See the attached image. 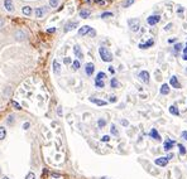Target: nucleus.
<instances>
[{
	"mask_svg": "<svg viewBox=\"0 0 187 179\" xmlns=\"http://www.w3.org/2000/svg\"><path fill=\"white\" fill-rule=\"evenodd\" d=\"M90 30H91V28H90L89 25H85V27H81L78 29V34H80V36H86V34L90 33Z\"/></svg>",
	"mask_w": 187,
	"mask_h": 179,
	"instance_id": "obj_8",
	"label": "nucleus"
},
{
	"mask_svg": "<svg viewBox=\"0 0 187 179\" xmlns=\"http://www.w3.org/2000/svg\"><path fill=\"white\" fill-rule=\"evenodd\" d=\"M160 93H162V95H168L169 93V86L167 83L162 85V87H160Z\"/></svg>",
	"mask_w": 187,
	"mask_h": 179,
	"instance_id": "obj_17",
	"label": "nucleus"
},
{
	"mask_svg": "<svg viewBox=\"0 0 187 179\" xmlns=\"http://www.w3.org/2000/svg\"><path fill=\"white\" fill-rule=\"evenodd\" d=\"M109 140H110V136H107V135H105V136L101 137V141H105V143H106V141H109Z\"/></svg>",
	"mask_w": 187,
	"mask_h": 179,
	"instance_id": "obj_38",
	"label": "nucleus"
},
{
	"mask_svg": "<svg viewBox=\"0 0 187 179\" xmlns=\"http://www.w3.org/2000/svg\"><path fill=\"white\" fill-rule=\"evenodd\" d=\"M105 77H106V75H105L104 72H99L97 76H96V80L95 81H103Z\"/></svg>",
	"mask_w": 187,
	"mask_h": 179,
	"instance_id": "obj_25",
	"label": "nucleus"
},
{
	"mask_svg": "<svg viewBox=\"0 0 187 179\" xmlns=\"http://www.w3.org/2000/svg\"><path fill=\"white\" fill-rule=\"evenodd\" d=\"M15 37H17V39H18V40H24V39H25V34L23 33L22 30H18V32H17V33H15Z\"/></svg>",
	"mask_w": 187,
	"mask_h": 179,
	"instance_id": "obj_19",
	"label": "nucleus"
},
{
	"mask_svg": "<svg viewBox=\"0 0 187 179\" xmlns=\"http://www.w3.org/2000/svg\"><path fill=\"white\" fill-rule=\"evenodd\" d=\"M58 4H60V0H49V5H51V8L58 7Z\"/></svg>",
	"mask_w": 187,
	"mask_h": 179,
	"instance_id": "obj_26",
	"label": "nucleus"
},
{
	"mask_svg": "<svg viewBox=\"0 0 187 179\" xmlns=\"http://www.w3.org/2000/svg\"><path fill=\"white\" fill-rule=\"evenodd\" d=\"M53 72L56 73V75H60L61 73V66L57 61H53Z\"/></svg>",
	"mask_w": 187,
	"mask_h": 179,
	"instance_id": "obj_16",
	"label": "nucleus"
},
{
	"mask_svg": "<svg viewBox=\"0 0 187 179\" xmlns=\"http://www.w3.org/2000/svg\"><path fill=\"white\" fill-rule=\"evenodd\" d=\"M90 36H91V37H95V34H96V32L95 30H93V29H91V30H90Z\"/></svg>",
	"mask_w": 187,
	"mask_h": 179,
	"instance_id": "obj_42",
	"label": "nucleus"
},
{
	"mask_svg": "<svg viewBox=\"0 0 187 179\" xmlns=\"http://www.w3.org/2000/svg\"><path fill=\"white\" fill-rule=\"evenodd\" d=\"M29 126H31V124H29V122H25V124L23 125V129H24V130H27V129H29Z\"/></svg>",
	"mask_w": 187,
	"mask_h": 179,
	"instance_id": "obj_40",
	"label": "nucleus"
},
{
	"mask_svg": "<svg viewBox=\"0 0 187 179\" xmlns=\"http://www.w3.org/2000/svg\"><path fill=\"white\" fill-rule=\"evenodd\" d=\"M7 122H8V124H14V116H13V115H10L9 117H8Z\"/></svg>",
	"mask_w": 187,
	"mask_h": 179,
	"instance_id": "obj_35",
	"label": "nucleus"
},
{
	"mask_svg": "<svg viewBox=\"0 0 187 179\" xmlns=\"http://www.w3.org/2000/svg\"><path fill=\"white\" fill-rule=\"evenodd\" d=\"M72 68L74 69L80 68V61H75V62H72Z\"/></svg>",
	"mask_w": 187,
	"mask_h": 179,
	"instance_id": "obj_28",
	"label": "nucleus"
},
{
	"mask_svg": "<svg viewBox=\"0 0 187 179\" xmlns=\"http://www.w3.org/2000/svg\"><path fill=\"white\" fill-rule=\"evenodd\" d=\"M109 17H113V13L107 11V13H103V14H101V18H109Z\"/></svg>",
	"mask_w": 187,
	"mask_h": 179,
	"instance_id": "obj_33",
	"label": "nucleus"
},
{
	"mask_svg": "<svg viewBox=\"0 0 187 179\" xmlns=\"http://www.w3.org/2000/svg\"><path fill=\"white\" fill-rule=\"evenodd\" d=\"M169 112H171L172 115H174V116L180 115V111H178V108L176 106H171V107H169Z\"/></svg>",
	"mask_w": 187,
	"mask_h": 179,
	"instance_id": "obj_22",
	"label": "nucleus"
},
{
	"mask_svg": "<svg viewBox=\"0 0 187 179\" xmlns=\"http://www.w3.org/2000/svg\"><path fill=\"white\" fill-rule=\"evenodd\" d=\"M160 20V17L159 15H151V17H148V19H147V23L149 25H156L157 23H158Z\"/></svg>",
	"mask_w": 187,
	"mask_h": 179,
	"instance_id": "obj_3",
	"label": "nucleus"
},
{
	"mask_svg": "<svg viewBox=\"0 0 187 179\" xmlns=\"http://www.w3.org/2000/svg\"><path fill=\"white\" fill-rule=\"evenodd\" d=\"M178 148H180V153L182 155H185L186 154V149H185V146L182 145V144H178Z\"/></svg>",
	"mask_w": 187,
	"mask_h": 179,
	"instance_id": "obj_31",
	"label": "nucleus"
},
{
	"mask_svg": "<svg viewBox=\"0 0 187 179\" xmlns=\"http://www.w3.org/2000/svg\"><path fill=\"white\" fill-rule=\"evenodd\" d=\"M183 59H185V61H187V54H185V55H183Z\"/></svg>",
	"mask_w": 187,
	"mask_h": 179,
	"instance_id": "obj_51",
	"label": "nucleus"
},
{
	"mask_svg": "<svg viewBox=\"0 0 187 179\" xmlns=\"http://www.w3.org/2000/svg\"><path fill=\"white\" fill-rule=\"evenodd\" d=\"M90 101L93 102V104L99 105V106H105L106 105V101H103V100H97V98H93V97H90Z\"/></svg>",
	"mask_w": 187,
	"mask_h": 179,
	"instance_id": "obj_14",
	"label": "nucleus"
},
{
	"mask_svg": "<svg viewBox=\"0 0 187 179\" xmlns=\"http://www.w3.org/2000/svg\"><path fill=\"white\" fill-rule=\"evenodd\" d=\"M95 85H96V87H99V89H103L105 86V83L103 81H95Z\"/></svg>",
	"mask_w": 187,
	"mask_h": 179,
	"instance_id": "obj_32",
	"label": "nucleus"
},
{
	"mask_svg": "<svg viewBox=\"0 0 187 179\" xmlns=\"http://www.w3.org/2000/svg\"><path fill=\"white\" fill-rule=\"evenodd\" d=\"M93 71H95V66H93L92 63H87L86 66H85V72H86L87 76H91Z\"/></svg>",
	"mask_w": 187,
	"mask_h": 179,
	"instance_id": "obj_5",
	"label": "nucleus"
},
{
	"mask_svg": "<svg viewBox=\"0 0 187 179\" xmlns=\"http://www.w3.org/2000/svg\"><path fill=\"white\" fill-rule=\"evenodd\" d=\"M5 136H7V131H5L4 127H1V126H0V140H4Z\"/></svg>",
	"mask_w": 187,
	"mask_h": 179,
	"instance_id": "obj_24",
	"label": "nucleus"
},
{
	"mask_svg": "<svg viewBox=\"0 0 187 179\" xmlns=\"http://www.w3.org/2000/svg\"><path fill=\"white\" fill-rule=\"evenodd\" d=\"M116 101V97L115 96H111V97H110V102H115Z\"/></svg>",
	"mask_w": 187,
	"mask_h": 179,
	"instance_id": "obj_44",
	"label": "nucleus"
},
{
	"mask_svg": "<svg viewBox=\"0 0 187 179\" xmlns=\"http://www.w3.org/2000/svg\"><path fill=\"white\" fill-rule=\"evenodd\" d=\"M22 11H23V14H24V15L29 17V15L32 14V8H31V7H23Z\"/></svg>",
	"mask_w": 187,
	"mask_h": 179,
	"instance_id": "obj_20",
	"label": "nucleus"
},
{
	"mask_svg": "<svg viewBox=\"0 0 187 179\" xmlns=\"http://www.w3.org/2000/svg\"><path fill=\"white\" fill-rule=\"evenodd\" d=\"M46 11H47L46 8H37L34 13H36V17H37V18H42V17L46 14Z\"/></svg>",
	"mask_w": 187,
	"mask_h": 179,
	"instance_id": "obj_9",
	"label": "nucleus"
},
{
	"mask_svg": "<svg viewBox=\"0 0 187 179\" xmlns=\"http://www.w3.org/2000/svg\"><path fill=\"white\" fill-rule=\"evenodd\" d=\"M151 136L153 137L154 140H157V141H160V140H162V137H160V135H159L158 133H157V130H154V129L151 131Z\"/></svg>",
	"mask_w": 187,
	"mask_h": 179,
	"instance_id": "obj_15",
	"label": "nucleus"
},
{
	"mask_svg": "<svg viewBox=\"0 0 187 179\" xmlns=\"http://www.w3.org/2000/svg\"><path fill=\"white\" fill-rule=\"evenodd\" d=\"M99 53H100V57L104 62H111L113 61V54L109 52V49H106L105 47H100L99 48Z\"/></svg>",
	"mask_w": 187,
	"mask_h": 179,
	"instance_id": "obj_1",
	"label": "nucleus"
},
{
	"mask_svg": "<svg viewBox=\"0 0 187 179\" xmlns=\"http://www.w3.org/2000/svg\"><path fill=\"white\" fill-rule=\"evenodd\" d=\"M183 52H185V54H187V44H186L185 48H183Z\"/></svg>",
	"mask_w": 187,
	"mask_h": 179,
	"instance_id": "obj_49",
	"label": "nucleus"
},
{
	"mask_svg": "<svg viewBox=\"0 0 187 179\" xmlns=\"http://www.w3.org/2000/svg\"><path fill=\"white\" fill-rule=\"evenodd\" d=\"M74 53H75V55L78 58V59H81V58L84 57L82 52H81V49H80V47H78V46H75L74 47Z\"/></svg>",
	"mask_w": 187,
	"mask_h": 179,
	"instance_id": "obj_11",
	"label": "nucleus"
},
{
	"mask_svg": "<svg viewBox=\"0 0 187 179\" xmlns=\"http://www.w3.org/2000/svg\"><path fill=\"white\" fill-rule=\"evenodd\" d=\"M121 124L124 125V126H128V121H127V120H123V121H121Z\"/></svg>",
	"mask_w": 187,
	"mask_h": 179,
	"instance_id": "obj_45",
	"label": "nucleus"
},
{
	"mask_svg": "<svg viewBox=\"0 0 187 179\" xmlns=\"http://www.w3.org/2000/svg\"><path fill=\"white\" fill-rule=\"evenodd\" d=\"M97 125H99V127H104V126L106 125V121H105L104 119H100V120L97 121Z\"/></svg>",
	"mask_w": 187,
	"mask_h": 179,
	"instance_id": "obj_30",
	"label": "nucleus"
},
{
	"mask_svg": "<svg viewBox=\"0 0 187 179\" xmlns=\"http://www.w3.org/2000/svg\"><path fill=\"white\" fill-rule=\"evenodd\" d=\"M182 49V44L181 43H177V44H174V51L178 52V51H181Z\"/></svg>",
	"mask_w": 187,
	"mask_h": 179,
	"instance_id": "obj_34",
	"label": "nucleus"
},
{
	"mask_svg": "<svg viewBox=\"0 0 187 179\" xmlns=\"http://www.w3.org/2000/svg\"><path fill=\"white\" fill-rule=\"evenodd\" d=\"M133 3H134V0H124V3H123V7L128 8V7H130Z\"/></svg>",
	"mask_w": 187,
	"mask_h": 179,
	"instance_id": "obj_27",
	"label": "nucleus"
},
{
	"mask_svg": "<svg viewBox=\"0 0 187 179\" xmlns=\"http://www.w3.org/2000/svg\"><path fill=\"white\" fill-rule=\"evenodd\" d=\"M171 85L174 87V89H180V87H181L180 82H178V80L176 77H171Z\"/></svg>",
	"mask_w": 187,
	"mask_h": 179,
	"instance_id": "obj_18",
	"label": "nucleus"
},
{
	"mask_svg": "<svg viewBox=\"0 0 187 179\" xmlns=\"http://www.w3.org/2000/svg\"><path fill=\"white\" fill-rule=\"evenodd\" d=\"M63 62H65V64H70V63H71V58H70V57H66L65 59H63Z\"/></svg>",
	"mask_w": 187,
	"mask_h": 179,
	"instance_id": "obj_39",
	"label": "nucleus"
},
{
	"mask_svg": "<svg viewBox=\"0 0 187 179\" xmlns=\"http://www.w3.org/2000/svg\"><path fill=\"white\" fill-rule=\"evenodd\" d=\"M173 144H174V141H172V140H169V139H167L164 141V150L166 151H169L172 149V146H173Z\"/></svg>",
	"mask_w": 187,
	"mask_h": 179,
	"instance_id": "obj_13",
	"label": "nucleus"
},
{
	"mask_svg": "<svg viewBox=\"0 0 187 179\" xmlns=\"http://www.w3.org/2000/svg\"><path fill=\"white\" fill-rule=\"evenodd\" d=\"M57 114H58V115H62V107H61V106L57 108Z\"/></svg>",
	"mask_w": 187,
	"mask_h": 179,
	"instance_id": "obj_43",
	"label": "nucleus"
},
{
	"mask_svg": "<svg viewBox=\"0 0 187 179\" xmlns=\"http://www.w3.org/2000/svg\"><path fill=\"white\" fill-rule=\"evenodd\" d=\"M128 25H129L130 30L131 32H138L140 28V20L137 18H131L128 20Z\"/></svg>",
	"mask_w": 187,
	"mask_h": 179,
	"instance_id": "obj_2",
	"label": "nucleus"
},
{
	"mask_svg": "<svg viewBox=\"0 0 187 179\" xmlns=\"http://www.w3.org/2000/svg\"><path fill=\"white\" fill-rule=\"evenodd\" d=\"M78 25V23L77 22H68L67 24L65 25V32H70V30H72V29H75L76 27Z\"/></svg>",
	"mask_w": 187,
	"mask_h": 179,
	"instance_id": "obj_7",
	"label": "nucleus"
},
{
	"mask_svg": "<svg viewBox=\"0 0 187 179\" xmlns=\"http://www.w3.org/2000/svg\"><path fill=\"white\" fill-rule=\"evenodd\" d=\"M171 158H173V154H168V155H167V159H168V160L171 159Z\"/></svg>",
	"mask_w": 187,
	"mask_h": 179,
	"instance_id": "obj_47",
	"label": "nucleus"
},
{
	"mask_svg": "<svg viewBox=\"0 0 187 179\" xmlns=\"http://www.w3.org/2000/svg\"><path fill=\"white\" fill-rule=\"evenodd\" d=\"M154 163H156L157 165H159V166H166L167 165V163H168V159L167 158H157V159L154 160Z\"/></svg>",
	"mask_w": 187,
	"mask_h": 179,
	"instance_id": "obj_6",
	"label": "nucleus"
},
{
	"mask_svg": "<svg viewBox=\"0 0 187 179\" xmlns=\"http://www.w3.org/2000/svg\"><path fill=\"white\" fill-rule=\"evenodd\" d=\"M171 27H172V24H168V25H167V27H166L164 29H166V30H167V29H169V28H171Z\"/></svg>",
	"mask_w": 187,
	"mask_h": 179,
	"instance_id": "obj_50",
	"label": "nucleus"
},
{
	"mask_svg": "<svg viewBox=\"0 0 187 179\" xmlns=\"http://www.w3.org/2000/svg\"><path fill=\"white\" fill-rule=\"evenodd\" d=\"M96 3H97V4H101V5L104 4V1H103V0H96Z\"/></svg>",
	"mask_w": 187,
	"mask_h": 179,
	"instance_id": "obj_46",
	"label": "nucleus"
},
{
	"mask_svg": "<svg viewBox=\"0 0 187 179\" xmlns=\"http://www.w3.org/2000/svg\"><path fill=\"white\" fill-rule=\"evenodd\" d=\"M1 24H3V20H1V19H0V25H1Z\"/></svg>",
	"mask_w": 187,
	"mask_h": 179,
	"instance_id": "obj_52",
	"label": "nucleus"
},
{
	"mask_svg": "<svg viewBox=\"0 0 187 179\" xmlns=\"http://www.w3.org/2000/svg\"><path fill=\"white\" fill-rule=\"evenodd\" d=\"M25 179H36V175H34V173H29Z\"/></svg>",
	"mask_w": 187,
	"mask_h": 179,
	"instance_id": "obj_37",
	"label": "nucleus"
},
{
	"mask_svg": "<svg viewBox=\"0 0 187 179\" xmlns=\"http://www.w3.org/2000/svg\"><path fill=\"white\" fill-rule=\"evenodd\" d=\"M11 105H13V106L15 107L17 110H19V108H20V105L18 104V102H15V101H11Z\"/></svg>",
	"mask_w": 187,
	"mask_h": 179,
	"instance_id": "obj_36",
	"label": "nucleus"
},
{
	"mask_svg": "<svg viewBox=\"0 0 187 179\" xmlns=\"http://www.w3.org/2000/svg\"><path fill=\"white\" fill-rule=\"evenodd\" d=\"M4 7L8 11H14V7H13V1L11 0H5L4 1Z\"/></svg>",
	"mask_w": 187,
	"mask_h": 179,
	"instance_id": "obj_10",
	"label": "nucleus"
},
{
	"mask_svg": "<svg viewBox=\"0 0 187 179\" xmlns=\"http://www.w3.org/2000/svg\"><path fill=\"white\" fill-rule=\"evenodd\" d=\"M80 17H81V18H89V17H90V10L82 9L80 11Z\"/></svg>",
	"mask_w": 187,
	"mask_h": 179,
	"instance_id": "obj_21",
	"label": "nucleus"
},
{
	"mask_svg": "<svg viewBox=\"0 0 187 179\" xmlns=\"http://www.w3.org/2000/svg\"><path fill=\"white\" fill-rule=\"evenodd\" d=\"M110 85H111V87L113 89H118L119 87V82L116 78H111V81H110Z\"/></svg>",
	"mask_w": 187,
	"mask_h": 179,
	"instance_id": "obj_23",
	"label": "nucleus"
},
{
	"mask_svg": "<svg viewBox=\"0 0 187 179\" xmlns=\"http://www.w3.org/2000/svg\"><path fill=\"white\" fill-rule=\"evenodd\" d=\"M54 30H56V29H54V28H51V29H48V32H49V33H53Z\"/></svg>",
	"mask_w": 187,
	"mask_h": 179,
	"instance_id": "obj_48",
	"label": "nucleus"
},
{
	"mask_svg": "<svg viewBox=\"0 0 187 179\" xmlns=\"http://www.w3.org/2000/svg\"><path fill=\"white\" fill-rule=\"evenodd\" d=\"M139 78L142 80L144 83H149V73L147 71H142L139 73Z\"/></svg>",
	"mask_w": 187,
	"mask_h": 179,
	"instance_id": "obj_4",
	"label": "nucleus"
},
{
	"mask_svg": "<svg viewBox=\"0 0 187 179\" xmlns=\"http://www.w3.org/2000/svg\"><path fill=\"white\" fill-rule=\"evenodd\" d=\"M153 44H154L153 39H149L147 43H140V44H139V48H140V49H145V48H149V47H152Z\"/></svg>",
	"mask_w": 187,
	"mask_h": 179,
	"instance_id": "obj_12",
	"label": "nucleus"
},
{
	"mask_svg": "<svg viewBox=\"0 0 187 179\" xmlns=\"http://www.w3.org/2000/svg\"><path fill=\"white\" fill-rule=\"evenodd\" d=\"M3 179H9V178H7V177H4V178H3Z\"/></svg>",
	"mask_w": 187,
	"mask_h": 179,
	"instance_id": "obj_53",
	"label": "nucleus"
},
{
	"mask_svg": "<svg viewBox=\"0 0 187 179\" xmlns=\"http://www.w3.org/2000/svg\"><path fill=\"white\" fill-rule=\"evenodd\" d=\"M110 130H111V134H113V135H116V136L119 135V133H118V130H116V126H115V125H111Z\"/></svg>",
	"mask_w": 187,
	"mask_h": 179,
	"instance_id": "obj_29",
	"label": "nucleus"
},
{
	"mask_svg": "<svg viewBox=\"0 0 187 179\" xmlns=\"http://www.w3.org/2000/svg\"><path fill=\"white\" fill-rule=\"evenodd\" d=\"M182 137H183V140H187V131H183L182 133Z\"/></svg>",
	"mask_w": 187,
	"mask_h": 179,
	"instance_id": "obj_41",
	"label": "nucleus"
}]
</instances>
